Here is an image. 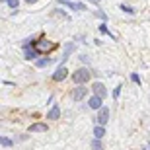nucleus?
<instances>
[{"label": "nucleus", "mask_w": 150, "mask_h": 150, "mask_svg": "<svg viewBox=\"0 0 150 150\" xmlns=\"http://www.w3.org/2000/svg\"><path fill=\"white\" fill-rule=\"evenodd\" d=\"M90 78H92V70H90V68H78L76 72H72V80L78 84V86L86 84Z\"/></svg>", "instance_id": "obj_1"}, {"label": "nucleus", "mask_w": 150, "mask_h": 150, "mask_svg": "<svg viewBox=\"0 0 150 150\" xmlns=\"http://www.w3.org/2000/svg\"><path fill=\"white\" fill-rule=\"evenodd\" d=\"M33 49H37L39 53L43 55V53H47V51H53V49H55V43H49V41L41 39V41H35V43H33Z\"/></svg>", "instance_id": "obj_2"}, {"label": "nucleus", "mask_w": 150, "mask_h": 150, "mask_svg": "<svg viewBox=\"0 0 150 150\" xmlns=\"http://www.w3.org/2000/svg\"><path fill=\"white\" fill-rule=\"evenodd\" d=\"M96 121H98V125H105L107 121H109V107H101V109H98V117H96Z\"/></svg>", "instance_id": "obj_3"}, {"label": "nucleus", "mask_w": 150, "mask_h": 150, "mask_svg": "<svg viewBox=\"0 0 150 150\" xmlns=\"http://www.w3.org/2000/svg\"><path fill=\"white\" fill-rule=\"evenodd\" d=\"M67 76H68V68L64 67V64H61V67L55 70V74H53V80H55V82H62Z\"/></svg>", "instance_id": "obj_4"}, {"label": "nucleus", "mask_w": 150, "mask_h": 150, "mask_svg": "<svg viewBox=\"0 0 150 150\" xmlns=\"http://www.w3.org/2000/svg\"><path fill=\"white\" fill-rule=\"evenodd\" d=\"M92 90H94V96H100V98H105L107 96V90H105V86H103L101 82H94Z\"/></svg>", "instance_id": "obj_5"}, {"label": "nucleus", "mask_w": 150, "mask_h": 150, "mask_svg": "<svg viewBox=\"0 0 150 150\" xmlns=\"http://www.w3.org/2000/svg\"><path fill=\"white\" fill-rule=\"evenodd\" d=\"M101 100H103V98H100V96H92V98H90L88 100V105L92 107V109H101Z\"/></svg>", "instance_id": "obj_6"}, {"label": "nucleus", "mask_w": 150, "mask_h": 150, "mask_svg": "<svg viewBox=\"0 0 150 150\" xmlns=\"http://www.w3.org/2000/svg\"><path fill=\"white\" fill-rule=\"evenodd\" d=\"M86 92H88V88H84V86H78V88H74L72 100H82L84 96H86Z\"/></svg>", "instance_id": "obj_7"}, {"label": "nucleus", "mask_w": 150, "mask_h": 150, "mask_svg": "<svg viewBox=\"0 0 150 150\" xmlns=\"http://www.w3.org/2000/svg\"><path fill=\"white\" fill-rule=\"evenodd\" d=\"M29 133H47V125L45 123H33L29 127Z\"/></svg>", "instance_id": "obj_8"}, {"label": "nucleus", "mask_w": 150, "mask_h": 150, "mask_svg": "<svg viewBox=\"0 0 150 150\" xmlns=\"http://www.w3.org/2000/svg\"><path fill=\"white\" fill-rule=\"evenodd\" d=\"M39 55H41V53H39L37 49H31V51H29V47H25V59H28V61H33V59H37Z\"/></svg>", "instance_id": "obj_9"}, {"label": "nucleus", "mask_w": 150, "mask_h": 150, "mask_svg": "<svg viewBox=\"0 0 150 150\" xmlns=\"http://www.w3.org/2000/svg\"><path fill=\"white\" fill-rule=\"evenodd\" d=\"M105 137V129L101 127V125H96L94 127V139H103Z\"/></svg>", "instance_id": "obj_10"}, {"label": "nucleus", "mask_w": 150, "mask_h": 150, "mask_svg": "<svg viewBox=\"0 0 150 150\" xmlns=\"http://www.w3.org/2000/svg\"><path fill=\"white\" fill-rule=\"evenodd\" d=\"M74 51V43H67L64 45V53H62V64H64V61L68 59V55Z\"/></svg>", "instance_id": "obj_11"}, {"label": "nucleus", "mask_w": 150, "mask_h": 150, "mask_svg": "<svg viewBox=\"0 0 150 150\" xmlns=\"http://www.w3.org/2000/svg\"><path fill=\"white\" fill-rule=\"evenodd\" d=\"M51 62H53V59L45 57V59H39V61H35V67H37V68H45V67H49Z\"/></svg>", "instance_id": "obj_12"}, {"label": "nucleus", "mask_w": 150, "mask_h": 150, "mask_svg": "<svg viewBox=\"0 0 150 150\" xmlns=\"http://www.w3.org/2000/svg\"><path fill=\"white\" fill-rule=\"evenodd\" d=\"M59 117H61V109L59 105H53V109L47 113V119H59Z\"/></svg>", "instance_id": "obj_13"}, {"label": "nucleus", "mask_w": 150, "mask_h": 150, "mask_svg": "<svg viewBox=\"0 0 150 150\" xmlns=\"http://www.w3.org/2000/svg\"><path fill=\"white\" fill-rule=\"evenodd\" d=\"M68 8L74 10V12H80V10H86V4H82V2H70Z\"/></svg>", "instance_id": "obj_14"}, {"label": "nucleus", "mask_w": 150, "mask_h": 150, "mask_svg": "<svg viewBox=\"0 0 150 150\" xmlns=\"http://www.w3.org/2000/svg\"><path fill=\"white\" fill-rule=\"evenodd\" d=\"M92 150H103L101 139H94V140H92Z\"/></svg>", "instance_id": "obj_15"}, {"label": "nucleus", "mask_w": 150, "mask_h": 150, "mask_svg": "<svg viewBox=\"0 0 150 150\" xmlns=\"http://www.w3.org/2000/svg\"><path fill=\"white\" fill-rule=\"evenodd\" d=\"M119 8H121V10H123V12H125V14H131V16H133V14H134V8H133V6H127V4H121V6H119Z\"/></svg>", "instance_id": "obj_16"}, {"label": "nucleus", "mask_w": 150, "mask_h": 150, "mask_svg": "<svg viewBox=\"0 0 150 150\" xmlns=\"http://www.w3.org/2000/svg\"><path fill=\"white\" fill-rule=\"evenodd\" d=\"M6 4L10 6L12 10H18V8H20V0H8V2H6Z\"/></svg>", "instance_id": "obj_17"}, {"label": "nucleus", "mask_w": 150, "mask_h": 150, "mask_svg": "<svg viewBox=\"0 0 150 150\" xmlns=\"http://www.w3.org/2000/svg\"><path fill=\"white\" fill-rule=\"evenodd\" d=\"M100 31H101V33H105V35H109L111 39H115L111 33H109V29H107V25H105V23H101V25H100Z\"/></svg>", "instance_id": "obj_18"}, {"label": "nucleus", "mask_w": 150, "mask_h": 150, "mask_svg": "<svg viewBox=\"0 0 150 150\" xmlns=\"http://www.w3.org/2000/svg\"><path fill=\"white\" fill-rule=\"evenodd\" d=\"M0 142H2V146H12V140L8 139V137H2V139H0Z\"/></svg>", "instance_id": "obj_19"}, {"label": "nucleus", "mask_w": 150, "mask_h": 150, "mask_svg": "<svg viewBox=\"0 0 150 150\" xmlns=\"http://www.w3.org/2000/svg\"><path fill=\"white\" fill-rule=\"evenodd\" d=\"M131 80H133L134 84H140V76H139V74H134V72L131 74Z\"/></svg>", "instance_id": "obj_20"}, {"label": "nucleus", "mask_w": 150, "mask_h": 150, "mask_svg": "<svg viewBox=\"0 0 150 150\" xmlns=\"http://www.w3.org/2000/svg\"><path fill=\"white\" fill-rule=\"evenodd\" d=\"M121 88H123V86H117V88L113 90V98H115V100L119 98V94H121Z\"/></svg>", "instance_id": "obj_21"}, {"label": "nucleus", "mask_w": 150, "mask_h": 150, "mask_svg": "<svg viewBox=\"0 0 150 150\" xmlns=\"http://www.w3.org/2000/svg\"><path fill=\"white\" fill-rule=\"evenodd\" d=\"M96 16H98V18H101V20H105V14H103V12H101V10H96Z\"/></svg>", "instance_id": "obj_22"}, {"label": "nucleus", "mask_w": 150, "mask_h": 150, "mask_svg": "<svg viewBox=\"0 0 150 150\" xmlns=\"http://www.w3.org/2000/svg\"><path fill=\"white\" fill-rule=\"evenodd\" d=\"M59 4H64V6H68V4H70V0H59Z\"/></svg>", "instance_id": "obj_23"}, {"label": "nucleus", "mask_w": 150, "mask_h": 150, "mask_svg": "<svg viewBox=\"0 0 150 150\" xmlns=\"http://www.w3.org/2000/svg\"><path fill=\"white\" fill-rule=\"evenodd\" d=\"M92 4H96V6H100V0H90Z\"/></svg>", "instance_id": "obj_24"}, {"label": "nucleus", "mask_w": 150, "mask_h": 150, "mask_svg": "<svg viewBox=\"0 0 150 150\" xmlns=\"http://www.w3.org/2000/svg\"><path fill=\"white\" fill-rule=\"evenodd\" d=\"M25 2H28V4H35V2H37V0H25Z\"/></svg>", "instance_id": "obj_25"}, {"label": "nucleus", "mask_w": 150, "mask_h": 150, "mask_svg": "<svg viewBox=\"0 0 150 150\" xmlns=\"http://www.w3.org/2000/svg\"><path fill=\"white\" fill-rule=\"evenodd\" d=\"M0 2H8V0H0Z\"/></svg>", "instance_id": "obj_26"}]
</instances>
